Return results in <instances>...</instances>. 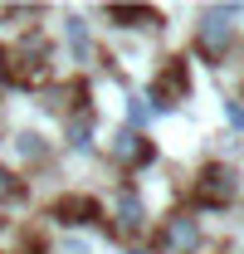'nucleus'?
Wrapping results in <instances>:
<instances>
[{"mask_svg":"<svg viewBox=\"0 0 244 254\" xmlns=\"http://www.w3.org/2000/svg\"><path fill=\"white\" fill-rule=\"evenodd\" d=\"M113 205H118L122 230H142V225H147V205H142V195H137L132 186H127V190H118V200H113Z\"/></svg>","mask_w":244,"mask_h":254,"instance_id":"obj_5","label":"nucleus"},{"mask_svg":"<svg viewBox=\"0 0 244 254\" xmlns=\"http://www.w3.org/2000/svg\"><path fill=\"white\" fill-rule=\"evenodd\" d=\"M235 195V171L230 166H205L200 171V200L205 205H225Z\"/></svg>","mask_w":244,"mask_h":254,"instance_id":"obj_3","label":"nucleus"},{"mask_svg":"<svg viewBox=\"0 0 244 254\" xmlns=\"http://www.w3.org/2000/svg\"><path fill=\"white\" fill-rule=\"evenodd\" d=\"M68 44H73V54H78V59H83V54H88V25H83V20H78V15H73V20H68Z\"/></svg>","mask_w":244,"mask_h":254,"instance_id":"obj_11","label":"nucleus"},{"mask_svg":"<svg viewBox=\"0 0 244 254\" xmlns=\"http://www.w3.org/2000/svg\"><path fill=\"white\" fill-rule=\"evenodd\" d=\"M59 215H63V225H88V220H98V200L68 195V200H59Z\"/></svg>","mask_w":244,"mask_h":254,"instance_id":"obj_6","label":"nucleus"},{"mask_svg":"<svg viewBox=\"0 0 244 254\" xmlns=\"http://www.w3.org/2000/svg\"><path fill=\"white\" fill-rule=\"evenodd\" d=\"M108 152H113V161H122V166H147V161L156 157V147L142 137V132H132V127L113 137V147H108Z\"/></svg>","mask_w":244,"mask_h":254,"instance_id":"obj_2","label":"nucleus"},{"mask_svg":"<svg viewBox=\"0 0 244 254\" xmlns=\"http://www.w3.org/2000/svg\"><path fill=\"white\" fill-rule=\"evenodd\" d=\"M195 245H200V230H195L190 215H176L166 225V254H190Z\"/></svg>","mask_w":244,"mask_h":254,"instance_id":"obj_4","label":"nucleus"},{"mask_svg":"<svg viewBox=\"0 0 244 254\" xmlns=\"http://www.w3.org/2000/svg\"><path fill=\"white\" fill-rule=\"evenodd\" d=\"M68 147H73V152H93V123H88V113H78V118L68 123Z\"/></svg>","mask_w":244,"mask_h":254,"instance_id":"obj_7","label":"nucleus"},{"mask_svg":"<svg viewBox=\"0 0 244 254\" xmlns=\"http://www.w3.org/2000/svg\"><path fill=\"white\" fill-rule=\"evenodd\" d=\"M15 195H20V181H15V176L0 166V205H5V200H15Z\"/></svg>","mask_w":244,"mask_h":254,"instance_id":"obj_12","label":"nucleus"},{"mask_svg":"<svg viewBox=\"0 0 244 254\" xmlns=\"http://www.w3.org/2000/svg\"><path fill=\"white\" fill-rule=\"evenodd\" d=\"M230 15H235V5H230V10H210V15L200 20V49H205L210 59H220V54L230 49V39H235V30H230Z\"/></svg>","mask_w":244,"mask_h":254,"instance_id":"obj_1","label":"nucleus"},{"mask_svg":"<svg viewBox=\"0 0 244 254\" xmlns=\"http://www.w3.org/2000/svg\"><path fill=\"white\" fill-rule=\"evenodd\" d=\"M127 254H147V250H127Z\"/></svg>","mask_w":244,"mask_h":254,"instance_id":"obj_16","label":"nucleus"},{"mask_svg":"<svg viewBox=\"0 0 244 254\" xmlns=\"http://www.w3.org/2000/svg\"><path fill=\"white\" fill-rule=\"evenodd\" d=\"M152 118H156V108H152V103H147L142 93H132V98H127V127H132V132H137V127H147Z\"/></svg>","mask_w":244,"mask_h":254,"instance_id":"obj_8","label":"nucleus"},{"mask_svg":"<svg viewBox=\"0 0 244 254\" xmlns=\"http://www.w3.org/2000/svg\"><path fill=\"white\" fill-rule=\"evenodd\" d=\"M108 20H122V25L132 30V25H142V20H152V15L137 10V5H108Z\"/></svg>","mask_w":244,"mask_h":254,"instance_id":"obj_10","label":"nucleus"},{"mask_svg":"<svg viewBox=\"0 0 244 254\" xmlns=\"http://www.w3.org/2000/svg\"><path fill=\"white\" fill-rule=\"evenodd\" d=\"M0 78H5V49H0Z\"/></svg>","mask_w":244,"mask_h":254,"instance_id":"obj_15","label":"nucleus"},{"mask_svg":"<svg viewBox=\"0 0 244 254\" xmlns=\"http://www.w3.org/2000/svg\"><path fill=\"white\" fill-rule=\"evenodd\" d=\"M15 147H20V157H25V161H44V137H34V132H20Z\"/></svg>","mask_w":244,"mask_h":254,"instance_id":"obj_9","label":"nucleus"},{"mask_svg":"<svg viewBox=\"0 0 244 254\" xmlns=\"http://www.w3.org/2000/svg\"><path fill=\"white\" fill-rule=\"evenodd\" d=\"M63 254H88V245L83 240H63Z\"/></svg>","mask_w":244,"mask_h":254,"instance_id":"obj_14","label":"nucleus"},{"mask_svg":"<svg viewBox=\"0 0 244 254\" xmlns=\"http://www.w3.org/2000/svg\"><path fill=\"white\" fill-rule=\"evenodd\" d=\"M225 118H230V127H244V103H225Z\"/></svg>","mask_w":244,"mask_h":254,"instance_id":"obj_13","label":"nucleus"}]
</instances>
